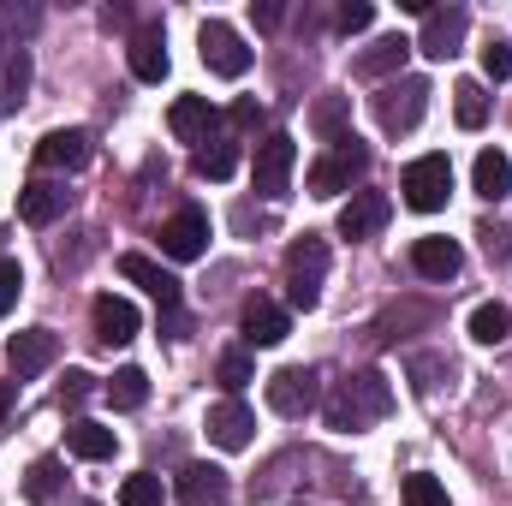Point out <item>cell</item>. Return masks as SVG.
Wrapping results in <instances>:
<instances>
[{
	"mask_svg": "<svg viewBox=\"0 0 512 506\" xmlns=\"http://www.w3.org/2000/svg\"><path fill=\"white\" fill-rule=\"evenodd\" d=\"M387 411H393V387H387L376 370L340 381V387L328 393V405H322V417H328V429H334V435H358V429L382 423Z\"/></svg>",
	"mask_w": 512,
	"mask_h": 506,
	"instance_id": "1",
	"label": "cell"
},
{
	"mask_svg": "<svg viewBox=\"0 0 512 506\" xmlns=\"http://www.w3.org/2000/svg\"><path fill=\"white\" fill-rule=\"evenodd\" d=\"M364 173H370V143L346 131V137H334V143L310 161L304 185H310V197H340V191H352Z\"/></svg>",
	"mask_w": 512,
	"mask_h": 506,
	"instance_id": "2",
	"label": "cell"
},
{
	"mask_svg": "<svg viewBox=\"0 0 512 506\" xmlns=\"http://www.w3.org/2000/svg\"><path fill=\"white\" fill-rule=\"evenodd\" d=\"M399 191H405V203H411L417 215L447 209V197H453V161H447V155H417V161L399 173Z\"/></svg>",
	"mask_w": 512,
	"mask_h": 506,
	"instance_id": "3",
	"label": "cell"
},
{
	"mask_svg": "<svg viewBox=\"0 0 512 506\" xmlns=\"http://www.w3.org/2000/svg\"><path fill=\"white\" fill-rule=\"evenodd\" d=\"M322 274H328V239L304 233V239L286 251V298H292L298 310H316V298H322Z\"/></svg>",
	"mask_w": 512,
	"mask_h": 506,
	"instance_id": "4",
	"label": "cell"
},
{
	"mask_svg": "<svg viewBox=\"0 0 512 506\" xmlns=\"http://www.w3.org/2000/svg\"><path fill=\"white\" fill-rule=\"evenodd\" d=\"M423 108H429V78H387L382 96H376V120H382L387 137L417 131Z\"/></svg>",
	"mask_w": 512,
	"mask_h": 506,
	"instance_id": "5",
	"label": "cell"
},
{
	"mask_svg": "<svg viewBox=\"0 0 512 506\" xmlns=\"http://www.w3.org/2000/svg\"><path fill=\"white\" fill-rule=\"evenodd\" d=\"M316 370H304V364H286V370H274L268 376V411L274 417H310L316 411V399H322V387H316Z\"/></svg>",
	"mask_w": 512,
	"mask_h": 506,
	"instance_id": "6",
	"label": "cell"
},
{
	"mask_svg": "<svg viewBox=\"0 0 512 506\" xmlns=\"http://www.w3.org/2000/svg\"><path fill=\"white\" fill-rule=\"evenodd\" d=\"M292 167H298V143H292L286 131L262 137V143H256V161H251L256 197H286V179H292Z\"/></svg>",
	"mask_w": 512,
	"mask_h": 506,
	"instance_id": "7",
	"label": "cell"
},
{
	"mask_svg": "<svg viewBox=\"0 0 512 506\" xmlns=\"http://www.w3.org/2000/svg\"><path fill=\"white\" fill-rule=\"evenodd\" d=\"M197 42H203V66H209L215 78H245V72H251V48H245V36H239L233 24L209 18Z\"/></svg>",
	"mask_w": 512,
	"mask_h": 506,
	"instance_id": "8",
	"label": "cell"
},
{
	"mask_svg": "<svg viewBox=\"0 0 512 506\" xmlns=\"http://www.w3.org/2000/svg\"><path fill=\"white\" fill-rule=\"evenodd\" d=\"M465 30H471V12L465 6H429L423 12V36L411 48H423L429 60H453L459 42H465Z\"/></svg>",
	"mask_w": 512,
	"mask_h": 506,
	"instance_id": "9",
	"label": "cell"
},
{
	"mask_svg": "<svg viewBox=\"0 0 512 506\" xmlns=\"http://www.w3.org/2000/svg\"><path fill=\"white\" fill-rule=\"evenodd\" d=\"M54 358H60V334H54V328H24V334H12V340H6V364H12V381L42 376Z\"/></svg>",
	"mask_w": 512,
	"mask_h": 506,
	"instance_id": "10",
	"label": "cell"
},
{
	"mask_svg": "<svg viewBox=\"0 0 512 506\" xmlns=\"http://www.w3.org/2000/svg\"><path fill=\"white\" fill-rule=\"evenodd\" d=\"M120 274H126L131 286H143V292L161 304V316H179V298H185V292H179V274H167L161 262H149L143 251H126V256H120Z\"/></svg>",
	"mask_w": 512,
	"mask_h": 506,
	"instance_id": "11",
	"label": "cell"
},
{
	"mask_svg": "<svg viewBox=\"0 0 512 506\" xmlns=\"http://www.w3.org/2000/svg\"><path fill=\"white\" fill-rule=\"evenodd\" d=\"M161 251L173 262H197L209 251V215L203 209H179L173 221H161Z\"/></svg>",
	"mask_w": 512,
	"mask_h": 506,
	"instance_id": "12",
	"label": "cell"
},
{
	"mask_svg": "<svg viewBox=\"0 0 512 506\" xmlns=\"http://www.w3.org/2000/svg\"><path fill=\"white\" fill-rule=\"evenodd\" d=\"M209 441L215 447H227V453H245L251 447V429H256V417H251V405L245 399H221V405H209Z\"/></svg>",
	"mask_w": 512,
	"mask_h": 506,
	"instance_id": "13",
	"label": "cell"
},
{
	"mask_svg": "<svg viewBox=\"0 0 512 506\" xmlns=\"http://www.w3.org/2000/svg\"><path fill=\"white\" fill-rule=\"evenodd\" d=\"M393 215L387 191H352V203L340 209V239H376Z\"/></svg>",
	"mask_w": 512,
	"mask_h": 506,
	"instance_id": "14",
	"label": "cell"
},
{
	"mask_svg": "<svg viewBox=\"0 0 512 506\" xmlns=\"http://www.w3.org/2000/svg\"><path fill=\"white\" fill-rule=\"evenodd\" d=\"M90 161V131H48L42 143H36V167L42 173H78Z\"/></svg>",
	"mask_w": 512,
	"mask_h": 506,
	"instance_id": "15",
	"label": "cell"
},
{
	"mask_svg": "<svg viewBox=\"0 0 512 506\" xmlns=\"http://www.w3.org/2000/svg\"><path fill=\"white\" fill-rule=\"evenodd\" d=\"M90 328H96L102 346H126V340H137V304H131V298H114V292H102V298L90 304Z\"/></svg>",
	"mask_w": 512,
	"mask_h": 506,
	"instance_id": "16",
	"label": "cell"
},
{
	"mask_svg": "<svg viewBox=\"0 0 512 506\" xmlns=\"http://www.w3.org/2000/svg\"><path fill=\"white\" fill-rule=\"evenodd\" d=\"M60 215H66V185L30 179V185L18 191V221H24V227H48V221H60Z\"/></svg>",
	"mask_w": 512,
	"mask_h": 506,
	"instance_id": "17",
	"label": "cell"
},
{
	"mask_svg": "<svg viewBox=\"0 0 512 506\" xmlns=\"http://www.w3.org/2000/svg\"><path fill=\"white\" fill-rule=\"evenodd\" d=\"M411 268H417L423 280H453V274L465 268V251H459L453 239L429 233V239H417V245H411Z\"/></svg>",
	"mask_w": 512,
	"mask_h": 506,
	"instance_id": "18",
	"label": "cell"
},
{
	"mask_svg": "<svg viewBox=\"0 0 512 506\" xmlns=\"http://www.w3.org/2000/svg\"><path fill=\"white\" fill-rule=\"evenodd\" d=\"M173 495L185 506H221L227 501V471L221 465H185L179 483H173Z\"/></svg>",
	"mask_w": 512,
	"mask_h": 506,
	"instance_id": "19",
	"label": "cell"
},
{
	"mask_svg": "<svg viewBox=\"0 0 512 506\" xmlns=\"http://www.w3.org/2000/svg\"><path fill=\"white\" fill-rule=\"evenodd\" d=\"M167 126L179 143H209V131H215V108H209V96H179L173 108H167Z\"/></svg>",
	"mask_w": 512,
	"mask_h": 506,
	"instance_id": "20",
	"label": "cell"
},
{
	"mask_svg": "<svg viewBox=\"0 0 512 506\" xmlns=\"http://www.w3.org/2000/svg\"><path fill=\"white\" fill-rule=\"evenodd\" d=\"M126 60H131V78H137V84H161V78H167V42H161V30H155V24L131 36Z\"/></svg>",
	"mask_w": 512,
	"mask_h": 506,
	"instance_id": "21",
	"label": "cell"
},
{
	"mask_svg": "<svg viewBox=\"0 0 512 506\" xmlns=\"http://www.w3.org/2000/svg\"><path fill=\"white\" fill-rule=\"evenodd\" d=\"M286 334H292V316H286L274 298H251V304H245V340H251V346H280Z\"/></svg>",
	"mask_w": 512,
	"mask_h": 506,
	"instance_id": "22",
	"label": "cell"
},
{
	"mask_svg": "<svg viewBox=\"0 0 512 506\" xmlns=\"http://www.w3.org/2000/svg\"><path fill=\"white\" fill-rule=\"evenodd\" d=\"M471 185H477V197H483V203H501V197H512V161H507V149H483V155H477V167H471Z\"/></svg>",
	"mask_w": 512,
	"mask_h": 506,
	"instance_id": "23",
	"label": "cell"
},
{
	"mask_svg": "<svg viewBox=\"0 0 512 506\" xmlns=\"http://www.w3.org/2000/svg\"><path fill=\"white\" fill-rule=\"evenodd\" d=\"M405 54H411V42H405V36H382L376 48H364V54H358V78H387V72H399V66H405Z\"/></svg>",
	"mask_w": 512,
	"mask_h": 506,
	"instance_id": "24",
	"label": "cell"
},
{
	"mask_svg": "<svg viewBox=\"0 0 512 506\" xmlns=\"http://www.w3.org/2000/svg\"><path fill=\"white\" fill-rule=\"evenodd\" d=\"M507 334H512V310L501 298H489V304L471 310V340H477V346H501Z\"/></svg>",
	"mask_w": 512,
	"mask_h": 506,
	"instance_id": "25",
	"label": "cell"
},
{
	"mask_svg": "<svg viewBox=\"0 0 512 506\" xmlns=\"http://www.w3.org/2000/svg\"><path fill=\"white\" fill-rule=\"evenodd\" d=\"M66 447H72L78 459H114L120 435H114V429H102V423H72V429H66Z\"/></svg>",
	"mask_w": 512,
	"mask_h": 506,
	"instance_id": "26",
	"label": "cell"
},
{
	"mask_svg": "<svg viewBox=\"0 0 512 506\" xmlns=\"http://www.w3.org/2000/svg\"><path fill=\"white\" fill-rule=\"evenodd\" d=\"M453 114H459V126H465V131H483V120H489V96H483V84H477V78L453 84Z\"/></svg>",
	"mask_w": 512,
	"mask_h": 506,
	"instance_id": "27",
	"label": "cell"
},
{
	"mask_svg": "<svg viewBox=\"0 0 512 506\" xmlns=\"http://www.w3.org/2000/svg\"><path fill=\"white\" fill-rule=\"evenodd\" d=\"M191 167H197V179H215V185H221V179L239 173V143H209V149H197Z\"/></svg>",
	"mask_w": 512,
	"mask_h": 506,
	"instance_id": "28",
	"label": "cell"
},
{
	"mask_svg": "<svg viewBox=\"0 0 512 506\" xmlns=\"http://www.w3.org/2000/svg\"><path fill=\"white\" fill-rule=\"evenodd\" d=\"M108 399H114V411H137V405L149 399V376H143L137 364L114 370V381H108Z\"/></svg>",
	"mask_w": 512,
	"mask_h": 506,
	"instance_id": "29",
	"label": "cell"
},
{
	"mask_svg": "<svg viewBox=\"0 0 512 506\" xmlns=\"http://www.w3.org/2000/svg\"><path fill=\"white\" fill-rule=\"evenodd\" d=\"M60 489H66V465H60V459H36L30 477H24V495H30V501H54Z\"/></svg>",
	"mask_w": 512,
	"mask_h": 506,
	"instance_id": "30",
	"label": "cell"
},
{
	"mask_svg": "<svg viewBox=\"0 0 512 506\" xmlns=\"http://www.w3.org/2000/svg\"><path fill=\"white\" fill-rule=\"evenodd\" d=\"M346 120H352V102L346 96H322L316 102V114H310V126H316V137H346Z\"/></svg>",
	"mask_w": 512,
	"mask_h": 506,
	"instance_id": "31",
	"label": "cell"
},
{
	"mask_svg": "<svg viewBox=\"0 0 512 506\" xmlns=\"http://www.w3.org/2000/svg\"><path fill=\"white\" fill-rule=\"evenodd\" d=\"M120 506H161V477L155 471H131L120 483Z\"/></svg>",
	"mask_w": 512,
	"mask_h": 506,
	"instance_id": "32",
	"label": "cell"
},
{
	"mask_svg": "<svg viewBox=\"0 0 512 506\" xmlns=\"http://www.w3.org/2000/svg\"><path fill=\"white\" fill-rule=\"evenodd\" d=\"M399 506H447V489L435 483V477H405V489H399Z\"/></svg>",
	"mask_w": 512,
	"mask_h": 506,
	"instance_id": "33",
	"label": "cell"
},
{
	"mask_svg": "<svg viewBox=\"0 0 512 506\" xmlns=\"http://www.w3.org/2000/svg\"><path fill=\"white\" fill-rule=\"evenodd\" d=\"M215 376H221V387H227V393H239L245 381H256V364H251V352H227V358L215 364Z\"/></svg>",
	"mask_w": 512,
	"mask_h": 506,
	"instance_id": "34",
	"label": "cell"
},
{
	"mask_svg": "<svg viewBox=\"0 0 512 506\" xmlns=\"http://www.w3.org/2000/svg\"><path fill=\"white\" fill-rule=\"evenodd\" d=\"M483 78H495V84L512 78V42H501V36L483 42Z\"/></svg>",
	"mask_w": 512,
	"mask_h": 506,
	"instance_id": "35",
	"label": "cell"
},
{
	"mask_svg": "<svg viewBox=\"0 0 512 506\" xmlns=\"http://www.w3.org/2000/svg\"><path fill=\"white\" fill-rule=\"evenodd\" d=\"M334 24H340V36H358V30H370V24H376V6H370V0H346Z\"/></svg>",
	"mask_w": 512,
	"mask_h": 506,
	"instance_id": "36",
	"label": "cell"
},
{
	"mask_svg": "<svg viewBox=\"0 0 512 506\" xmlns=\"http://www.w3.org/2000/svg\"><path fill=\"white\" fill-rule=\"evenodd\" d=\"M18 292H24V268H18L12 256H0V316L18 304Z\"/></svg>",
	"mask_w": 512,
	"mask_h": 506,
	"instance_id": "37",
	"label": "cell"
},
{
	"mask_svg": "<svg viewBox=\"0 0 512 506\" xmlns=\"http://www.w3.org/2000/svg\"><path fill=\"white\" fill-rule=\"evenodd\" d=\"M96 393V376H84V370H66V381H60V405H84Z\"/></svg>",
	"mask_w": 512,
	"mask_h": 506,
	"instance_id": "38",
	"label": "cell"
},
{
	"mask_svg": "<svg viewBox=\"0 0 512 506\" xmlns=\"http://www.w3.org/2000/svg\"><path fill=\"white\" fill-rule=\"evenodd\" d=\"M411 376H453V364H441V358H411ZM423 393H435V381H423Z\"/></svg>",
	"mask_w": 512,
	"mask_h": 506,
	"instance_id": "39",
	"label": "cell"
},
{
	"mask_svg": "<svg viewBox=\"0 0 512 506\" xmlns=\"http://www.w3.org/2000/svg\"><path fill=\"white\" fill-rule=\"evenodd\" d=\"M256 120H262V108H256V102H239V108H233V126H256Z\"/></svg>",
	"mask_w": 512,
	"mask_h": 506,
	"instance_id": "40",
	"label": "cell"
},
{
	"mask_svg": "<svg viewBox=\"0 0 512 506\" xmlns=\"http://www.w3.org/2000/svg\"><path fill=\"white\" fill-rule=\"evenodd\" d=\"M256 24H262V30H274V24H280V6H274V0H262V6H256Z\"/></svg>",
	"mask_w": 512,
	"mask_h": 506,
	"instance_id": "41",
	"label": "cell"
},
{
	"mask_svg": "<svg viewBox=\"0 0 512 506\" xmlns=\"http://www.w3.org/2000/svg\"><path fill=\"white\" fill-rule=\"evenodd\" d=\"M12 399H18V381H0V423H6V411H12Z\"/></svg>",
	"mask_w": 512,
	"mask_h": 506,
	"instance_id": "42",
	"label": "cell"
}]
</instances>
